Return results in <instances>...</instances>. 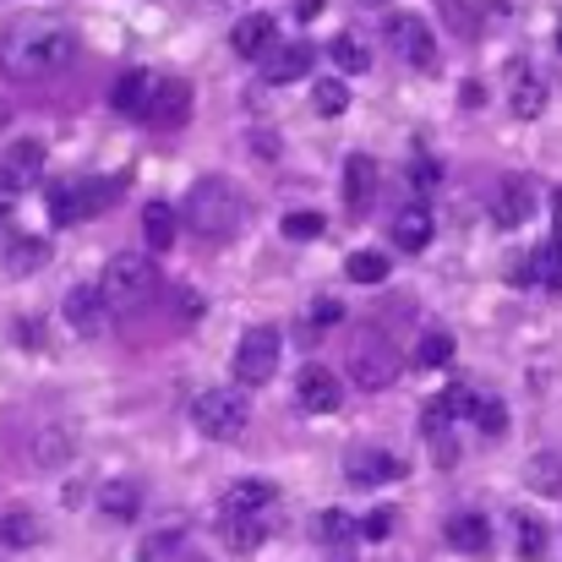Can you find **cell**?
Wrapping results in <instances>:
<instances>
[{"mask_svg":"<svg viewBox=\"0 0 562 562\" xmlns=\"http://www.w3.org/2000/svg\"><path fill=\"white\" fill-rule=\"evenodd\" d=\"M0 176L11 181V187H33L38 176H44V143H33V137H16L11 148H5V159H0Z\"/></svg>","mask_w":562,"mask_h":562,"instance_id":"obj_16","label":"cell"},{"mask_svg":"<svg viewBox=\"0 0 562 562\" xmlns=\"http://www.w3.org/2000/svg\"><path fill=\"white\" fill-rule=\"evenodd\" d=\"M71 55H77V33L60 16H44V11L11 22L5 38H0V71L11 82H38V77L60 71Z\"/></svg>","mask_w":562,"mask_h":562,"instance_id":"obj_1","label":"cell"},{"mask_svg":"<svg viewBox=\"0 0 562 562\" xmlns=\"http://www.w3.org/2000/svg\"><path fill=\"white\" fill-rule=\"evenodd\" d=\"M437 181H442V170H437V159H431V154H415V159H409V187L431 191V187H437Z\"/></svg>","mask_w":562,"mask_h":562,"instance_id":"obj_42","label":"cell"},{"mask_svg":"<svg viewBox=\"0 0 562 562\" xmlns=\"http://www.w3.org/2000/svg\"><path fill=\"white\" fill-rule=\"evenodd\" d=\"M508 110H514V121H536V115L547 110V82L519 71V82H514V93H508Z\"/></svg>","mask_w":562,"mask_h":562,"instance_id":"obj_25","label":"cell"},{"mask_svg":"<svg viewBox=\"0 0 562 562\" xmlns=\"http://www.w3.org/2000/svg\"><path fill=\"white\" fill-rule=\"evenodd\" d=\"M279 38V22L268 16V11H251V16H240L235 27H229V49L235 55H246V60H262V49Z\"/></svg>","mask_w":562,"mask_h":562,"instance_id":"obj_15","label":"cell"},{"mask_svg":"<svg viewBox=\"0 0 562 562\" xmlns=\"http://www.w3.org/2000/svg\"><path fill=\"white\" fill-rule=\"evenodd\" d=\"M181 213H187V224L202 240H229V235L246 224V191L235 187L229 176H202V181L187 191Z\"/></svg>","mask_w":562,"mask_h":562,"instance_id":"obj_2","label":"cell"},{"mask_svg":"<svg viewBox=\"0 0 562 562\" xmlns=\"http://www.w3.org/2000/svg\"><path fill=\"white\" fill-rule=\"evenodd\" d=\"M273 503V481H235L229 486V497H224V514H262Z\"/></svg>","mask_w":562,"mask_h":562,"instance_id":"obj_24","label":"cell"},{"mask_svg":"<svg viewBox=\"0 0 562 562\" xmlns=\"http://www.w3.org/2000/svg\"><path fill=\"white\" fill-rule=\"evenodd\" d=\"M339 317H345V306H339V301H334V295H323V301H317V306H312V323H317V328H334V323H339Z\"/></svg>","mask_w":562,"mask_h":562,"instance_id":"obj_44","label":"cell"},{"mask_svg":"<svg viewBox=\"0 0 562 562\" xmlns=\"http://www.w3.org/2000/svg\"><path fill=\"white\" fill-rule=\"evenodd\" d=\"M442 536H448L453 552H470V558H481V552L492 547V525H486V514H453Z\"/></svg>","mask_w":562,"mask_h":562,"instance_id":"obj_19","label":"cell"},{"mask_svg":"<svg viewBox=\"0 0 562 562\" xmlns=\"http://www.w3.org/2000/svg\"><path fill=\"white\" fill-rule=\"evenodd\" d=\"M224 519H229V547H235V552H257V547H262L268 530H262L257 514H224Z\"/></svg>","mask_w":562,"mask_h":562,"instance_id":"obj_31","label":"cell"},{"mask_svg":"<svg viewBox=\"0 0 562 562\" xmlns=\"http://www.w3.org/2000/svg\"><path fill=\"white\" fill-rule=\"evenodd\" d=\"M328 55H334V66H339V71H350V77H361V71L372 66V55H367V44H361L356 33H339V38L328 44Z\"/></svg>","mask_w":562,"mask_h":562,"instance_id":"obj_28","label":"cell"},{"mask_svg":"<svg viewBox=\"0 0 562 562\" xmlns=\"http://www.w3.org/2000/svg\"><path fill=\"white\" fill-rule=\"evenodd\" d=\"M191 420H196V431L207 442H240L246 426H251V404L235 387H207V393H196Z\"/></svg>","mask_w":562,"mask_h":562,"instance_id":"obj_5","label":"cell"},{"mask_svg":"<svg viewBox=\"0 0 562 562\" xmlns=\"http://www.w3.org/2000/svg\"><path fill=\"white\" fill-rule=\"evenodd\" d=\"M470 420H475V426H481V431H486V437H503V431H508V409H503V404H497V398H481V404H475V415H470Z\"/></svg>","mask_w":562,"mask_h":562,"instance_id":"obj_40","label":"cell"},{"mask_svg":"<svg viewBox=\"0 0 562 562\" xmlns=\"http://www.w3.org/2000/svg\"><path fill=\"white\" fill-rule=\"evenodd\" d=\"M345 475H350V486L372 492V486H382V481L404 475V464H398L393 453H382V448H350V459H345Z\"/></svg>","mask_w":562,"mask_h":562,"instance_id":"obj_11","label":"cell"},{"mask_svg":"<svg viewBox=\"0 0 562 562\" xmlns=\"http://www.w3.org/2000/svg\"><path fill=\"white\" fill-rule=\"evenodd\" d=\"M398 372H404V361H398V350H393V339H387V334H376V328L356 334V345H350V376H356L367 393L387 387Z\"/></svg>","mask_w":562,"mask_h":562,"instance_id":"obj_7","label":"cell"},{"mask_svg":"<svg viewBox=\"0 0 562 562\" xmlns=\"http://www.w3.org/2000/svg\"><path fill=\"white\" fill-rule=\"evenodd\" d=\"M99 514L115 519V525H132L143 514V486L137 481H104L99 486Z\"/></svg>","mask_w":562,"mask_h":562,"instance_id":"obj_18","label":"cell"},{"mask_svg":"<svg viewBox=\"0 0 562 562\" xmlns=\"http://www.w3.org/2000/svg\"><path fill=\"white\" fill-rule=\"evenodd\" d=\"M552 218H558V240H562V191H558V202H552Z\"/></svg>","mask_w":562,"mask_h":562,"instance_id":"obj_48","label":"cell"},{"mask_svg":"<svg viewBox=\"0 0 562 562\" xmlns=\"http://www.w3.org/2000/svg\"><path fill=\"white\" fill-rule=\"evenodd\" d=\"M481 99H486V93H481V82H464V88H459V104H464V110H475Z\"/></svg>","mask_w":562,"mask_h":562,"instance_id":"obj_46","label":"cell"},{"mask_svg":"<svg viewBox=\"0 0 562 562\" xmlns=\"http://www.w3.org/2000/svg\"><path fill=\"white\" fill-rule=\"evenodd\" d=\"M387 44L409 60V66H437V49H431V27H426V16H409V11H393L387 16Z\"/></svg>","mask_w":562,"mask_h":562,"instance_id":"obj_9","label":"cell"},{"mask_svg":"<svg viewBox=\"0 0 562 562\" xmlns=\"http://www.w3.org/2000/svg\"><path fill=\"white\" fill-rule=\"evenodd\" d=\"M530 268H536V279H547L552 290H562V240H552V246H541V251L530 257Z\"/></svg>","mask_w":562,"mask_h":562,"instance_id":"obj_39","label":"cell"},{"mask_svg":"<svg viewBox=\"0 0 562 562\" xmlns=\"http://www.w3.org/2000/svg\"><path fill=\"white\" fill-rule=\"evenodd\" d=\"M525 481H530L541 497H558L562 492V459L558 453H536V459H530V470H525Z\"/></svg>","mask_w":562,"mask_h":562,"instance_id":"obj_30","label":"cell"},{"mask_svg":"<svg viewBox=\"0 0 562 562\" xmlns=\"http://www.w3.org/2000/svg\"><path fill=\"white\" fill-rule=\"evenodd\" d=\"M323 5H328V0H295V11H301L306 22H312V16H323Z\"/></svg>","mask_w":562,"mask_h":562,"instance_id":"obj_47","label":"cell"},{"mask_svg":"<svg viewBox=\"0 0 562 562\" xmlns=\"http://www.w3.org/2000/svg\"><path fill=\"white\" fill-rule=\"evenodd\" d=\"M33 541H38V519L33 514L16 508V514L0 519V547H33Z\"/></svg>","mask_w":562,"mask_h":562,"instance_id":"obj_32","label":"cell"},{"mask_svg":"<svg viewBox=\"0 0 562 562\" xmlns=\"http://www.w3.org/2000/svg\"><path fill=\"white\" fill-rule=\"evenodd\" d=\"M350 279H356V284H382V279H387V257H382V251H356V257H350Z\"/></svg>","mask_w":562,"mask_h":562,"instance_id":"obj_38","label":"cell"},{"mask_svg":"<svg viewBox=\"0 0 562 562\" xmlns=\"http://www.w3.org/2000/svg\"><path fill=\"white\" fill-rule=\"evenodd\" d=\"M448 361H453V334H442V328L420 334V345H415V367H420V372H437V367H448Z\"/></svg>","mask_w":562,"mask_h":562,"instance_id":"obj_27","label":"cell"},{"mask_svg":"<svg viewBox=\"0 0 562 562\" xmlns=\"http://www.w3.org/2000/svg\"><path fill=\"white\" fill-rule=\"evenodd\" d=\"M350 536H356V519H350V514L328 508V514L317 519V541H323V547H345Z\"/></svg>","mask_w":562,"mask_h":562,"instance_id":"obj_37","label":"cell"},{"mask_svg":"<svg viewBox=\"0 0 562 562\" xmlns=\"http://www.w3.org/2000/svg\"><path fill=\"white\" fill-rule=\"evenodd\" d=\"M514 541H519V558L525 562L547 558V525L536 514H514Z\"/></svg>","mask_w":562,"mask_h":562,"instance_id":"obj_26","label":"cell"},{"mask_svg":"<svg viewBox=\"0 0 562 562\" xmlns=\"http://www.w3.org/2000/svg\"><path fill=\"white\" fill-rule=\"evenodd\" d=\"M372 196H376V165L367 154H350V165H345V207L361 218V213H372Z\"/></svg>","mask_w":562,"mask_h":562,"instance_id":"obj_17","label":"cell"},{"mask_svg":"<svg viewBox=\"0 0 562 562\" xmlns=\"http://www.w3.org/2000/svg\"><path fill=\"white\" fill-rule=\"evenodd\" d=\"M492 207H497V224L519 229V224L530 218V207H536V191H530V181H519V176H514V181H503V187H497V202H492Z\"/></svg>","mask_w":562,"mask_h":562,"instance_id":"obj_20","label":"cell"},{"mask_svg":"<svg viewBox=\"0 0 562 562\" xmlns=\"http://www.w3.org/2000/svg\"><path fill=\"white\" fill-rule=\"evenodd\" d=\"M312 60H317L312 44H301V38H295V44H279V38H273L257 66H262V82H295V77L312 71Z\"/></svg>","mask_w":562,"mask_h":562,"instance_id":"obj_10","label":"cell"},{"mask_svg":"<svg viewBox=\"0 0 562 562\" xmlns=\"http://www.w3.org/2000/svg\"><path fill=\"white\" fill-rule=\"evenodd\" d=\"M154 71H143V66H132V71H121L115 77V93H110V104H115V115H126V121H143V110H148V99H154Z\"/></svg>","mask_w":562,"mask_h":562,"instance_id":"obj_14","label":"cell"},{"mask_svg":"<svg viewBox=\"0 0 562 562\" xmlns=\"http://www.w3.org/2000/svg\"><path fill=\"white\" fill-rule=\"evenodd\" d=\"M143 235H148V251H170L176 246V207L170 202H148L143 207Z\"/></svg>","mask_w":562,"mask_h":562,"instance_id":"obj_23","label":"cell"},{"mask_svg":"<svg viewBox=\"0 0 562 562\" xmlns=\"http://www.w3.org/2000/svg\"><path fill=\"white\" fill-rule=\"evenodd\" d=\"M393 525H398V514H393V508H372V514L361 519V536H367V541H387V536H393Z\"/></svg>","mask_w":562,"mask_h":562,"instance_id":"obj_41","label":"cell"},{"mask_svg":"<svg viewBox=\"0 0 562 562\" xmlns=\"http://www.w3.org/2000/svg\"><path fill=\"white\" fill-rule=\"evenodd\" d=\"M235 382L240 387H262V382H273L279 372V328H268V323H251L240 339H235Z\"/></svg>","mask_w":562,"mask_h":562,"instance_id":"obj_6","label":"cell"},{"mask_svg":"<svg viewBox=\"0 0 562 562\" xmlns=\"http://www.w3.org/2000/svg\"><path fill=\"white\" fill-rule=\"evenodd\" d=\"M181 541H187V530H159V536H148L137 547V562H170L181 552Z\"/></svg>","mask_w":562,"mask_h":562,"instance_id":"obj_33","label":"cell"},{"mask_svg":"<svg viewBox=\"0 0 562 562\" xmlns=\"http://www.w3.org/2000/svg\"><path fill=\"white\" fill-rule=\"evenodd\" d=\"M66 453H71V431H38V448H33V464H66Z\"/></svg>","mask_w":562,"mask_h":562,"instance_id":"obj_36","label":"cell"},{"mask_svg":"<svg viewBox=\"0 0 562 562\" xmlns=\"http://www.w3.org/2000/svg\"><path fill=\"white\" fill-rule=\"evenodd\" d=\"M279 229H284V240H317V235H323V213H312V207L295 213V207H290Z\"/></svg>","mask_w":562,"mask_h":562,"instance_id":"obj_34","label":"cell"},{"mask_svg":"<svg viewBox=\"0 0 562 562\" xmlns=\"http://www.w3.org/2000/svg\"><path fill=\"white\" fill-rule=\"evenodd\" d=\"M442 16H448V27H453V33H475V27H481V16H475V11H464V0H442Z\"/></svg>","mask_w":562,"mask_h":562,"instance_id":"obj_43","label":"cell"},{"mask_svg":"<svg viewBox=\"0 0 562 562\" xmlns=\"http://www.w3.org/2000/svg\"><path fill=\"white\" fill-rule=\"evenodd\" d=\"M104 295H99V284H77L71 295H66V323H71V334H82V339H99L104 334Z\"/></svg>","mask_w":562,"mask_h":562,"instance_id":"obj_12","label":"cell"},{"mask_svg":"<svg viewBox=\"0 0 562 562\" xmlns=\"http://www.w3.org/2000/svg\"><path fill=\"white\" fill-rule=\"evenodd\" d=\"M558 49H562V27H558Z\"/></svg>","mask_w":562,"mask_h":562,"instance_id":"obj_49","label":"cell"},{"mask_svg":"<svg viewBox=\"0 0 562 562\" xmlns=\"http://www.w3.org/2000/svg\"><path fill=\"white\" fill-rule=\"evenodd\" d=\"M44 262H49V240H38V235H16V240L5 246V273H16V279L38 273Z\"/></svg>","mask_w":562,"mask_h":562,"instance_id":"obj_22","label":"cell"},{"mask_svg":"<svg viewBox=\"0 0 562 562\" xmlns=\"http://www.w3.org/2000/svg\"><path fill=\"white\" fill-rule=\"evenodd\" d=\"M11 207H16V187H11V181L0 176V224L11 218Z\"/></svg>","mask_w":562,"mask_h":562,"instance_id":"obj_45","label":"cell"},{"mask_svg":"<svg viewBox=\"0 0 562 562\" xmlns=\"http://www.w3.org/2000/svg\"><path fill=\"white\" fill-rule=\"evenodd\" d=\"M393 246L398 251H426L431 246V213L426 207H404L393 218Z\"/></svg>","mask_w":562,"mask_h":562,"instance_id":"obj_21","label":"cell"},{"mask_svg":"<svg viewBox=\"0 0 562 562\" xmlns=\"http://www.w3.org/2000/svg\"><path fill=\"white\" fill-rule=\"evenodd\" d=\"M459 415H453V404H448V393H437L426 409H420V431L426 437H448V426H453Z\"/></svg>","mask_w":562,"mask_h":562,"instance_id":"obj_35","label":"cell"},{"mask_svg":"<svg viewBox=\"0 0 562 562\" xmlns=\"http://www.w3.org/2000/svg\"><path fill=\"white\" fill-rule=\"evenodd\" d=\"M143 121H148L154 132H181L191 121V88L181 77H159V82H154V99H148V110H143Z\"/></svg>","mask_w":562,"mask_h":562,"instance_id":"obj_8","label":"cell"},{"mask_svg":"<svg viewBox=\"0 0 562 562\" xmlns=\"http://www.w3.org/2000/svg\"><path fill=\"white\" fill-rule=\"evenodd\" d=\"M295 398H301V409H312V415H334V409L345 404L339 376L328 372V367H306L301 382H295Z\"/></svg>","mask_w":562,"mask_h":562,"instance_id":"obj_13","label":"cell"},{"mask_svg":"<svg viewBox=\"0 0 562 562\" xmlns=\"http://www.w3.org/2000/svg\"><path fill=\"white\" fill-rule=\"evenodd\" d=\"M126 196V176H93V181H60L49 191V218L55 224H88L110 213Z\"/></svg>","mask_w":562,"mask_h":562,"instance_id":"obj_4","label":"cell"},{"mask_svg":"<svg viewBox=\"0 0 562 562\" xmlns=\"http://www.w3.org/2000/svg\"><path fill=\"white\" fill-rule=\"evenodd\" d=\"M154 290H159V268L143 251H115L99 273V295L110 312H137L143 301H154Z\"/></svg>","mask_w":562,"mask_h":562,"instance_id":"obj_3","label":"cell"},{"mask_svg":"<svg viewBox=\"0 0 562 562\" xmlns=\"http://www.w3.org/2000/svg\"><path fill=\"white\" fill-rule=\"evenodd\" d=\"M312 110H317L323 121L345 115V110H350V88H345V77H328V82H317V88H312Z\"/></svg>","mask_w":562,"mask_h":562,"instance_id":"obj_29","label":"cell"}]
</instances>
